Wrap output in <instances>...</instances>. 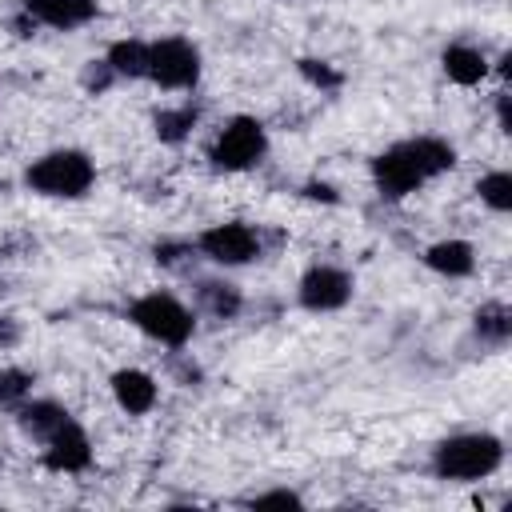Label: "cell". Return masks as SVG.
Wrapping results in <instances>:
<instances>
[{
    "mask_svg": "<svg viewBox=\"0 0 512 512\" xmlns=\"http://www.w3.org/2000/svg\"><path fill=\"white\" fill-rule=\"evenodd\" d=\"M456 164V148L440 136H416V140H400L392 148H384L372 160V180L380 188L384 200H404L412 196L420 184H428L432 176L448 172Z\"/></svg>",
    "mask_w": 512,
    "mask_h": 512,
    "instance_id": "cell-1",
    "label": "cell"
},
{
    "mask_svg": "<svg viewBox=\"0 0 512 512\" xmlns=\"http://www.w3.org/2000/svg\"><path fill=\"white\" fill-rule=\"evenodd\" d=\"M504 464V440L492 432H460L436 444L432 452V472L440 480H456V484H472L492 476Z\"/></svg>",
    "mask_w": 512,
    "mask_h": 512,
    "instance_id": "cell-2",
    "label": "cell"
},
{
    "mask_svg": "<svg viewBox=\"0 0 512 512\" xmlns=\"http://www.w3.org/2000/svg\"><path fill=\"white\" fill-rule=\"evenodd\" d=\"M96 180V164L88 152L80 148H56V152H44L36 156L28 168H24V184L40 196H56V200H76L92 188Z\"/></svg>",
    "mask_w": 512,
    "mask_h": 512,
    "instance_id": "cell-3",
    "label": "cell"
},
{
    "mask_svg": "<svg viewBox=\"0 0 512 512\" xmlns=\"http://www.w3.org/2000/svg\"><path fill=\"white\" fill-rule=\"evenodd\" d=\"M128 320H132L144 336H152V340H160V344H168V348L188 344L192 332H196V316H192L172 292H148V296L132 300Z\"/></svg>",
    "mask_w": 512,
    "mask_h": 512,
    "instance_id": "cell-4",
    "label": "cell"
},
{
    "mask_svg": "<svg viewBox=\"0 0 512 512\" xmlns=\"http://www.w3.org/2000/svg\"><path fill=\"white\" fill-rule=\"evenodd\" d=\"M264 152H268V132H264V124H260L256 116H232V120L216 132L208 160H212V168H220V172H244V168L260 164Z\"/></svg>",
    "mask_w": 512,
    "mask_h": 512,
    "instance_id": "cell-5",
    "label": "cell"
},
{
    "mask_svg": "<svg viewBox=\"0 0 512 512\" xmlns=\"http://www.w3.org/2000/svg\"><path fill=\"white\" fill-rule=\"evenodd\" d=\"M148 80L176 92V88H192L200 80V52L192 40L184 36H164V40H148Z\"/></svg>",
    "mask_w": 512,
    "mask_h": 512,
    "instance_id": "cell-6",
    "label": "cell"
},
{
    "mask_svg": "<svg viewBox=\"0 0 512 512\" xmlns=\"http://www.w3.org/2000/svg\"><path fill=\"white\" fill-rule=\"evenodd\" d=\"M196 248L212 260V264H224V268H236V264H252L260 260L264 252V240L256 228L240 224V220H228V224H212L200 232Z\"/></svg>",
    "mask_w": 512,
    "mask_h": 512,
    "instance_id": "cell-7",
    "label": "cell"
},
{
    "mask_svg": "<svg viewBox=\"0 0 512 512\" xmlns=\"http://www.w3.org/2000/svg\"><path fill=\"white\" fill-rule=\"evenodd\" d=\"M300 304L308 312H336L352 300V276L336 264H312L304 276H300V288H296Z\"/></svg>",
    "mask_w": 512,
    "mask_h": 512,
    "instance_id": "cell-8",
    "label": "cell"
},
{
    "mask_svg": "<svg viewBox=\"0 0 512 512\" xmlns=\"http://www.w3.org/2000/svg\"><path fill=\"white\" fill-rule=\"evenodd\" d=\"M44 464L52 472H84L92 464V444L76 420H68L64 428H56L44 440Z\"/></svg>",
    "mask_w": 512,
    "mask_h": 512,
    "instance_id": "cell-9",
    "label": "cell"
},
{
    "mask_svg": "<svg viewBox=\"0 0 512 512\" xmlns=\"http://www.w3.org/2000/svg\"><path fill=\"white\" fill-rule=\"evenodd\" d=\"M112 396L128 416H148L156 408L160 388L144 368H120V372H112Z\"/></svg>",
    "mask_w": 512,
    "mask_h": 512,
    "instance_id": "cell-10",
    "label": "cell"
},
{
    "mask_svg": "<svg viewBox=\"0 0 512 512\" xmlns=\"http://www.w3.org/2000/svg\"><path fill=\"white\" fill-rule=\"evenodd\" d=\"M24 12L48 28H80L96 16V0H20Z\"/></svg>",
    "mask_w": 512,
    "mask_h": 512,
    "instance_id": "cell-11",
    "label": "cell"
},
{
    "mask_svg": "<svg viewBox=\"0 0 512 512\" xmlns=\"http://www.w3.org/2000/svg\"><path fill=\"white\" fill-rule=\"evenodd\" d=\"M72 416H68V408L64 404H56V400H24L20 408H16V424H20V432L28 436V440H36V444H44L56 428H64Z\"/></svg>",
    "mask_w": 512,
    "mask_h": 512,
    "instance_id": "cell-12",
    "label": "cell"
},
{
    "mask_svg": "<svg viewBox=\"0 0 512 512\" xmlns=\"http://www.w3.org/2000/svg\"><path fill=\"white\" fill-rule=\"evenodd\" d=\"M424 264L448 280H460V276H472L476 268V248L468 240H436L428 252H424Z\"/></svg>",
    "mask_w": 512,
    "mask_h": 512,
    "instance_id": "cell-13",
    "label": "cell"
},
{
    "mask_svg": "<svg viewBox=\"0 0 512 512\" xmlns=\"http://www.w3.org/2000/svg\"><path fill=\"white\" fill-rule=\"evenodd\" d=\"M440 64H444V76L452 84H460V88H472V84H480L488 76V60L472 44H448L444 56H440Z\"/></svg>",
    "mask_w": 512,
    "mask_h": 512,
    "instance_id": "cell-14",
    "label": "cell"
},
{
    "mask_svg": "<svg viewBox=\"0 0 512 512\" xmlns=\"http://www.w3.org/2000/svg\"><path fill=\"white\" fill-rule=\"evenodd\" d=\"M108 68L128 80H148V40H116L108 48Z\"/></svg>",
    "mask_w": 512,
    "mask_h": 512,
    "instance_id": "cell-15",
    "label": "cell"
},
{
    "mask_svg": "<svg viewBox=\"0 0 512 512\" xmlns=\"http://www.w3.org/2000/svg\"><path fill=\"white\" fill-rule=\"evenodd\" d=\"M476 332L488 344H504L512 336V312H508V304L504 300H488L484 308H476Z\"/></svg>",
    "mask_w": 512,
    "mask_h": 512,
    "instance_id": "cell-16",
    "label": "cell"
},
{
    "mask_svg": "<svg viewBox=\"0 0 512 512\" xmlns=\"http://www.w3.org/2000/svg\"><path fill=\"white\" fill-rule=\"evenodd\" d=\"M200 304L216 316V320H232L236 312H240V292H236V284H224V280H204L200 284Z\"/></svg>",
    "mask_w": 512,
    "mask_h": 512,
    "instance_id": "cell-17",
    "label": "cell"
},
{
    "mask_svg": "<svg viewBox=\"0 0 512 512\" xmlns=\"http://www.w3.org/2000/svg\"><path fill=\"white\" fill-rule=\"evenodd\" d=\"M196 116H200L196 104H180V108H160L152 124H156V136H160L164 144H180V140L188 136V128L196 124Z\"/></svg>",
    "mask_w": 512,
    "mask_h": 512,
    "instance_id": "cell-18",
    "label": "cell"
},
{
    "mask_svg": "<svg viewBox=\"0 0 512 512\" xmlns=\"http://www.w3.org/2000/svg\"><path fill=\"white\" fill-rule=\"evenodd\" d=\"M476 192H480V200H484L492 212H508V208H512V176H508L504 168H496V172L480 176Z\"/></svg>",
    "mask_w": 512,
    "mask_h": 512,
    "instance_id": "cell-19",
    "label": "cell"
},
{
    "mask_svg": "<svg viewBox=\"0 0 512 512\" xmlns=\"http://www.w3.org/2000/svg\"><path fill=\"white\" fill-rule=\"evenodd\" d=\"M32 392V372L24 368H0V408L16 412Z\"/></svg>",
    "mask_w": 512,
    "mask_h": 512,
    "instance_id": "cell-20",
    "label": "cell"
},
{
    "mask_svg": "<svg viewBox=\"0 0 512 512\" xmlns=\"http://www.w3.org/2000/svg\"><path fill=\"white\" fill-rule=\"evenodd\" d=\"M300 72H304L312 84H320V88H336V84H340V76H336L328 64H320V60H300Z\"/></svg>",
    "mask_w": 512,
    "mask_h": 512,
    "instance_id": "cell-21",
    "label": "cell"
},
{
    "mask_svg": "<svg viewBox=\"0 0 512 512\" xmlns=\"http://www.w3.org/2000/svg\"><path fill=\"white\" fill-rule=\"evenodd\" d=\"M252 504H260V508H264V504H280V508H300L304 500H300L296 492H288V488H276V492H260V496H256Z\"/></svg>",
    "mask_w": 512,
    "mask_h": 512,
    "instance_id": "cell-22",
    "label": "cell"
},
{
    "mask_svg": "<svg viewBox=\"0 0 512 512\" xmlns=\"http://www.w3.org/2000/svg\"><path fill=\"white\" fill-rule=\"evenodd\" d=\"M92 64H96V60H92ZM112 76H116V72L108 68V60H100L96 68H88V72H84V84H88V88H96V92H104Z\"/></svg>",
    "mask_w": 512,
    "mask_h": 512,
    "instance_id": "cell-23",
    "label": "cell"
},
{
    "mask_svg": "<svg viewBox=\"0 0 512 512\" xmlns=\"http://www.w3.org/2000/svg\"><path fill=\"white\" fill-rule=\"evenodd\" d=\"M0 468H4V460H0Z\"/></svg>",
    "mask_w": 512,
    "mask_h": 512,
    "instance_id": "cell-24",
    "label": "cell"
}]
</instances>
